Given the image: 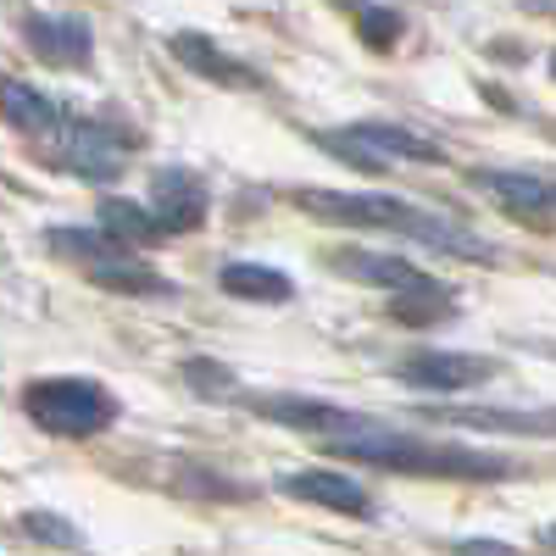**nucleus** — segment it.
<instances>
[{"mask_svg": "<svg viewBox=\"0 0 556 556\" xmlns=\"http://www.w3.org/2000/svg\"><path fill=\"white\" fill-rule=\"evenodd\" d=\"M323 451L367 462V468H395V473H417V479H468V484H495L513 473L506 456L490 451H468V445H445V440H424V434H401L384 424H367V417H351L345 429L317 434Z\"/></svg>", "mask_w": 556, "mask_h": 556, "instance_id": "1", "label": "nucleus"}, {"mask_svg": "<svg viewBox=\"0 0 556 556\" xmlns=\"http://www.w3.org/2000/svg\"><path fill=\"white\" fill-rule=\"evenodd\" d=\"M290 201L306 212V217H323V223H345V228H390V235H412L424 245H440V251H456L468 262H495V245L479 240L473 228H462L440 212H424L401 195H362V190H290Z\"/></svg>", "mask_w": 556, "mask_h": 556, "instance_id": "2", "label": "nucleus"}, {"mask_svg": "<svg viewBox=\"0 0 556 556\" xmlns=\"http://www.w3.org/2000/svg\"><path fill=\"white\" fill-rule=\"evenodd\" d=\"M23 412L34 417L45 434L89 440V434H101L112 417H117V401L96 379H34L23 390Z\"/></svg>", "mask_w": 556, "mask_h": 556, "instance_id": "3", "label": "nucleus"}, {"mask_svg": "<svg viewBox=\"0 0 556 556\" xmlns=\"http://www.w3.org/2000/svg\"><path fill=\"white\" fill-rule=\"evenodd\" d=\"M56 134H62V162H67L78 178H89V184H112V178L123 173V146H128V139L112 134L106 123L62 117Z\"/></svg>", "mask_w": 556, "mask_h": 556, "instance_id": "4", "label": "nucleus"}, {"mask_svg": "<svg viewBox=\"0 0 556 556\" xmlns=\"http://www.w3.org/2000/svg\"><path fill=\"white\" fill-rule=\"evenodd\" d=\"M395 379L412 390H473L484 379H495V362L490 356H468V351H417L406 362H395Z\"/></svg>", "mask_w": 556, "mask_h": 556, "instance_id": "5", "label": "nucleus"}, {"mask_svg": "<svg viewBox=\"0 0 556 556\" xmlns=\"http://www.w3.org/2000/svg\"><path fill=\"white\" fill-rule=\"evenodd\" d=\"M23 39H28V51L51 67H84L96 56V34H89V23L73 17V12H34L23 23Z\"/></svg>", "mask_w": 556, "mask_h": 556, "instance_id": "6", "label": "nucleus"}, {"mask_svg": "<svg viewBox=\"0 0 556 556\" xmlns=\"http://www.w3.org/2000/svg\"><path fill=\"white\" fill-rule=\"evenodd\" d=\"M151 212L162 217L167 235H184V228L206 223V184L190 167H162L151 184Z\"/></svg>", "mask_w": 556, "mask_h": 556, "instance_id": "7", "label": "nucleus"}, {"mask_svg": "<svg viewBox=\"0 0 556 556\" xmlns=\"http://www.w3.org/2000/svg\"><path fill=\"white\" fill-rule=\"evenodd\" d=\"M278 490L295 495V501H312V506H329V513H351V518H367L374 513V495H367L356 479L334 473V468H306V473H285Z\"/></svg>", "mask_w": 556, "mask_h": 556, "instance_id": "8", "label": "nucleus"}, {"mask_svg": "<svg viewBox=\"0 0 556 556\" xmlns=\"http://www.w3.org/2000/svg\"><path fill=\"white\" fill-rule=\"evenodd\" d=\"M329 267L334 273H345V278H356V285H374V290H406V285H417V278H429L424 267H417L412 256H390V251H362V245H340V251H329Z\"/></svg>", "mask_w": 556, "mask_h": 556, "instance_id": "9", "label": "nucleus"}, {"mask_svg": "<svg viewBox=\"0 0 556 556\" xmlns=\"http://www.w3.org/2000/svg\"><path fill=\"white\" fill-rule=\"evenodd\" d=\"M167 51H173L184 67H190L195 78H212V84H228V89H251V84H256V73H251L245 62H235L228 51H217V39L201 34V28L173 34V39H167Z\"/></svg>", "mask_w": 556, "mask_h": 556, "instance_id": "10", "label": "nucleus"}, {"mask_svg": "<svg viewBox=\"0 0 556 556\" xmlns=\"http://www.w3.org/2000/svg\"><path fill=\"white\" fill-rule=\"evenodd\" d=\"M429 424H451V429H523V434H556V412H495V406H434L417 412Z\"/></svg>", "mask_w": 556, "mask_h": 556, "instance_id": "11", "label": "nucleus"}, {"mask_svg": "<svg viewBox=\"0 0 556 556\" xmlns=\"http://www.w3.org/2000/svg\"><path fill=\"white\" fill-rule=\"evenodd\" d=\"M0 117H7L12 128H23V134H56L67 112L45 96V89H34L23 78H0Z\"/></svg>", "mask_w": 556, "mask_h": 556, "instance_id": "12", "label": "nucleus"}, {"mask_svg": "<svg viewBox=\"0 0 556 556\" xmlns=\"http://www.w3.org/2000/svg\"><path fill=\"white\" fill-rule=\"evenodd\" d=\"M473 184L484 195H495L506 212H518V217H545L551 212V190H556V184H545L534 173H495V167H479Z\"/></svg>", "mask_w": 556, "mask_h": 556, "instance_id": "13", "label": "nucleus"}, {"mask_svg": "<svg viewBox=\"0 0 556 556\" xmlns=\"http://www.w3.org/2000/svg\"><path fill=\"white\" fill-rule=\"evenodd\" d=\"M217 285L235 301H262V306H278V301L295 295V278L278 273V267H262V262H228L217 273Z\"/></svg>", "mask_w": 556, "mask_h": 556, "instance_id": "14", "label": "nucleus"}, {"mask_svg": "<svg viewBox=\"0 0 556 556\" xmlns=\"http://www.w3.org/2000/svg\"><path fill=\"white\" fill-rule=\"evenodd\" d=\"M251 412L278 417V424H295V429H312V440L329 434V429H345L351 417H356V412L323 406V401H301V395H251Z\"/></svg>", "mask_w": 556, "mask_h": 556, "instance_id": "15", "label": "nucleus"}, {"mask_svg": "<svg viewBox=\"0 0 556 556\" xmlns=\"http://www.w3.org/2000/svg\"><path fill=\"white\" fill-rule=\"evenodd\" d=\"M89 278H96L101 290H117V295H173V278H162L151 262H139V256H106V262H89L84 267Z\"/></svg>", "mask_w": 556, "mask_h": 556, "instance_id": "16", "label": "nucleus"}, {"mask_svg": "<svg viewBox=\"0 0 556 556\" xmlns=\"http://www.w3.org/2000/svg\"><path fill=\"white\" fill-rule=\"evenodd\" d=\"M367 146L384 151L390 162H445V146H434V139H424L417 128H401V123H351Z\"/></svg>", "mask_w": 556, "mask_h": 556, "instance_id": "17", "label": "nucleus"}, {"mask_svg": "<svg viewBox=\"0 0 556 556\" xmlns=\"http://www.w3.org/2000/svg\"><path fill=\"white\" fill-rule=\"evenodd\" d=\"M451 312H456V290H445L440 278H417V285L395 290V301H390L395 323H440Z\"/></svg>", "mask_w": 556, "mask_h": 556, "instance_id": "18", "label": "nucleus"}, {"mask_svg": "<svg viewBox=\"0 0 556 556\" xmlns=\"http://www.w3.org/2000/svg\"><path fill=\"white\" fill-rule=\"evenodd\" d=\"M45 245H51L56 256H73L78 267H89V262H106V256H123V251H134V245H123L112 228H51L45 235Z\"/></svg>", "mask_w": 556, "mask_h": 556, "instance_id": "19", "label": "nucleus"}, {"mask_svg": "<svg viewBox=\"0 0 556 556\" xmlns=\"http://www.w3.org/2000/svg\"><path fill=\"white\" fill-rule=\"evenodd\" d=\"M101 228H112L123 245H151L167 235L162 217L151 206H134V201H101Z\"/></svg>", "mask_w": 556, "mask_h": 556, "instance_id": "20", "label": "nucleus"}, {"mask_svg": "<svg viewBox=\"0 0 556 556\" xmlns=\"http://www.w3.org/2000/svg\"><path fill=\"white\" fill-rule=\"evenodd\" d=\"M23 534H34V540H45V545H84V534L78 529H67V518H56V513H23Z\"/></svg>", "mask_w": 556, "mask_h": 556, "instance_id": "21", "label": "nucleus"}, {"mask_svg": "<svg viewBox=\"0 0 556 556\" xmlns=\"http://www.w3.org/2000/svg\"><path fill=\"white\" fill-rule=\"evenodd\" d=\"M395 34H401V17H395V12H384V7H362V39H367V45L390 51Z\"/></svg>", "mask_w": 556, "mask_h": 556, "instance_id": "22", "label": "nucleus"}, {"mask_svg": "<svg viewBox=\"0 0 556 556\" xmlns=\"http://www.w3.org/2000/svg\"><path fill=\"white\" fill-rule=\"evenodd\" d=\"M184 374H190V384H195L206 401H217V395H228V390H235V379H228L223 367H212V362H190Z\"/></svg>", "mask_w": 556, "mask_h": 556, "instance_id": "23", "label": "nucleus"}, {"mask_svg": "<svg viewBox=\"0 0 556 556\" xmlns=\"http://www.w3.org/2000/svg\"><path fill=\"white\" fill-rule=\"evenodd\" d=\"M462 551H501V556H506L513 545H506V540H462Z\"/></svg>", "mask_w": 556, "mask_h": 556, "instance_id": "24", "label": "nucleus"}, {"mask_svg": "<svg viewBox=\"0 0 556 556\" xmlns=\"http://www.w3.org/2000/svg\"><path fill=\"white\" fill-rule=\"evenodd\" d=\"M340 7H367V0H340Z\"/></svg>", "mask_w": 556, "mask_h": 556, "instance_id": "25", "label": "nucleus"}, {"mask_svg": "<svg viewBox=\"0 0 556 556\" xmlns=\"http://www.w3.org/2000/svg\"><path fill=\"white\" fill-rule=\"evenodd\" d=\"M545 540H551V545H556V523H551V529H545Z\"/></svg>", "mask_w": 556, "mask_h": 556, "instance_id": "26", "label": "nucleus"}, {"mask_svg": "<svg viewBox=\"0 0 556 556\" xmlns=\"http://www.w3.org/2000/svg\"><path fill=\"white\" fill-rule=\"evenodd\" d=\"M551 212H556V190H551Z\"/></svg>", "mask_w": 556, "mask_h": 556, "instance_id": "27", "label": "nucleus"}]
</instances>
